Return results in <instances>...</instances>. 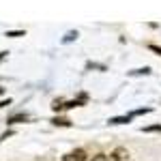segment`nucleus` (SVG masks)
I'll return each instance as SVG.
<instances>
[{
  "instance_id": "obj_1",
  "label": "nucleus",
  "mask_w": 161,
  "mask_h": 161,
  "mask_svg": "<svg viewBox=\"0 0 161 161\" xmlns=\"http://www.w3.org/2000/svg\"><path fill=\"white\" fill-rule=\"evenodd\" d=\"M62 161H90V155L84 148H73L62 157Z\"/></svg>"
},
{
  "instance_id": "obj_2",
  "label": "nucleus",
  "mask_w": 161,
  "mask_h": 161,
  "mask_svg": "<svg viewBox=\"0 0 161 161\" xmlns=\"http://www.w3.org/2000/svg\"><path fill=\"white\" fill-rule=\"evenodd\" d=\"M110 161H129V150L123 146H116L110 155Z\"/></svg>"
},
{
  "instance_id": "obj_3",
  "label": "nucleus",
  "mask_w": 161,
  "mask_h": 161,
  "mask_svg": "<svg viewBox=\"0 0 161 161\" xmlns=\"http://www.w3.org/2000/svg\"><path fill=\"white\" fill-rule=\"evenodd\" d=\"M26 120H28V114L19 112V114H13V116H9V118H7V125H17V123H26Z\"/></svg>"
},
{
  "instance_id": "obj_4",
  "label": "nucleus",
  "mask_w": 161,
  "mask_h": 161,
  "mask_svg": "<svg viewBox=\"0 0 161 161\" xmlns=\"http://www.w3.org/2000/svg\"><path fill=\"white\" fill-rule=\"evenodd\" d=\"M52 125H54V127H71V120L64 118V116H54V118H52Z\"/></svg>"
},
{
  "instance_id": "obj_5",
  "label": "nucleus",
  "mask_w": 161,
  "mask_h": 161,
  "mask_svg": "<svg viewBox=\"0 0 161 161\" xmlns=\"http://www.w3.org/2000/svg\"><path fill=\"white\" fill-rule=\"evenodd\" d=\"M131 120H133V118L127 114V116H114V118H110L108 123L110 125H127V123H131Z\"/></svg>"
},
{
  "instance_id": "obj_6",
  "label": "nucleus",
  "mask_w": 161,
  "mask_h": 161,
  "mask_svg": "<svg viewBox=\"0 0 161 161\" xmlns=\"http://www.w3.org/2000/svg\"><path fill=\"white\" fill-rule=\"evenodd\" d=\"M77 35H80L77 30H69V32L62 37V43H71V41H75V39H77Z\"/></svg>"
},
{
  "instance_id": "obj_7",
  "label": "nucleus",
  "mask_w": 161,
  "mask_h": 161,
  "mask_svg": "<svg viewBox=\"0 0 161 161\" xmlns=\"http://www.w3.org/2000/svg\"><path fill=\"white\" fill-rule=\"evenodd\" d=\"M129 75H150V67H142V69H133V71H129Z\"/></svg>"
},
{
  "instance_id": "obj_8",
  "label": "nucleus",
  "mask_w": 161,
  "mask_h": 161,
  "mask_svg": "<svg viewBox=\"0 0 161 161\" xmlns=\"http://www.w3.org/2000/svg\"><path fill=\"white\" fill-rule=\"evenodd\" d=\"M150 112H153V108H140V110H133L131 114H129V116H131V118H136V116H142V114H150Z\"/></svg>"
},
{
  "instance_id": "obj_9",
  "label": "nucleus",
  "mask_w": 161,
  "mask_h": 161,
  "mask_svg": "<svg viewBox=\"0 0 161 161\" xmlns=\"http://www.w3.org/2000/svg\"><path fill=\"white\" fill-rule=\"evenodd\" d=\"M142 131L144 133H161V125H150V127H144Z\"/></svg>"
},
{
  "instance_id": "obj_10",
  "label": "nucleus",
  "mask_w": 161,
  "mask_h": 161,
  "mask_svg": "<svg viewBox=\"0 0 161 161\" xmlns=\"http://www.w3.org/2000/svg\"><path fill=\"white\" fill-rule=\"evenodd\" d=\"M26 32L24 30H7V35L4 37H11V39H17V37H24Z\"/></svg>"
},
{
  "instance_id": "obj_11",
  "label": "nucleus",
  "mask_w": 161,
  "mask_h": 161,
  "mask_svg": "<svg viewBox=\"0 0 161 161\" xmlns=\"http://www.w3.org/2000/svg\"><path fill=\"white\" fill-rule=\"evenodd\" d=\"M90 161H110V155H103V153H97V155H92Z\"/></svg>"
},
{
  "instance_id": "obj_12",
  "label": "nucleus",
  "mask_w": 161,
  "mask_h": 161,
  "mask_svg": "<svg viewBox=\"0 0 161 161\" xmlns=\"http://www.w3.org/2000/svg\"><path fill=\"white\" fill-rule=\"evenodd\" d=\"M7 105H11V99H7V101H0V108H7Z\"/></svg>"
},
{
  "instance_id": "obj_13",
  "label": "nucleus",
  "mask_w": 161,
  "mask_h": 161,
  "mask_svg": "<svg viewBox=\"0 0 161 161\" xmlns=\"http://www.w3.org/2000/svg\"><path fill=\"white\" fill-rule=\"evenodd\" d=\"M7 54H9V52H0V62H2L4 58H7Z\"/></svg>"
},
{
  "instance_id": "obj_14",
  "label": "nucleus",
  "mask_w": 161,
  "mask_h": 161,
  "mask_svg": "<svg viewBox=\"0 0 161 161\" xmlns=\"http://www.w3.org/2000/svg\"><path fill=\"white\" fill-rule=\"evenodd\" d=\"M2 92H4V88H2V86H0V95H2Z\"/></svg>"
}]
</instances>
